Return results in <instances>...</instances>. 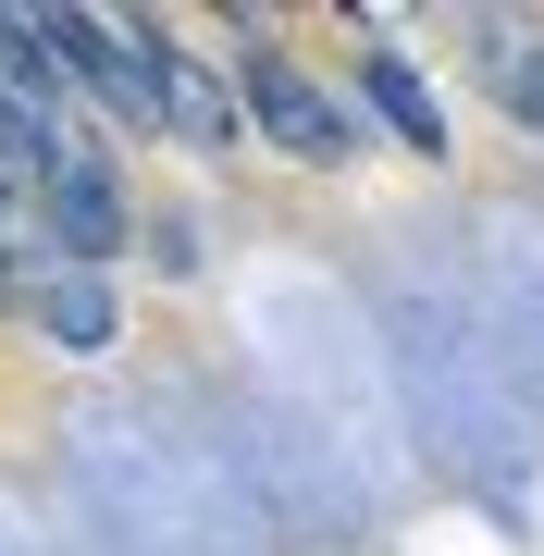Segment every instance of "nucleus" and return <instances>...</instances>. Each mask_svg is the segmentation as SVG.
<instances>
[{
    "label": "nucleus",
    "mask_w": 544,
    "mask_h": 556,
    "mask_svg": "<svg viewBox=\"0 0 544 556\" xmlns=\"http://www.w3.org/2000/svg\"><path fill=\"white\" fill-rule=\"evenodd\" d=\"M0 124H13L25 149H50V124H62V50H50V25H25V13H0Z\"/></svg>",
    "instance_id": "obj_1"
},
{
    "label": "nucleus",
    "mask_w": 544,
    "mask_h": 556,
    "mask_svg": "<svg viewBox=\"0 0 544 556\" xmlns=\"http://www.w3.org/2000/svg\"><path fill=\"white\" fill-rule=\"evenodd\" d=\"M248 87H261V124H273L284 149H309V161H334V149H346V124H334V100H309V75H284V62H261Z\"/></svg>",
    "instance_id": "obj_2"
},
{
    "label": "nucleus",
    "mask_w": 544,
    "mask_h": 556,
    "mask_svg": "<svg viewBox=\"0 0 544 556\" xmlns=\"http://www.w3.org/2000/svg\"><path fill=\"white\" fill-rule=\"evenodd\" d=\"M50 223H62L75 248H112V236H124V211H112V174H100V161H50Z\"/></svg>",
    "instance_id": "obj_3"
},
{
    "label": "nucleus",
    "mask_w": 544,
    "mask_h": 556,
    "mask_svg": "<svg viewBox=\"0 0 544 556\" xmlns=\"http://www.w3.org/2000/svg\"><path fill=\"white\" fill-rule=\"evenodd\" d=\"M371 87H383V124H396V137H445V124H433V100H421V75H408V62H371Z\"/></svg>",
    "instance_id": "obj_4"
},
{
    "label": "nucleus",
    "mask_w": 544,
    "mask_h": 556,
    "mask_svg": "<svg viewBox=\"0 0 544 556\" xmlns=\"http://www.w3.org/2000/svg\"><path fill=\"white\" fill-rule=\"evenodd\" d=\"M0 223H13V199H0Z\"/></svg>",
    "instance_id": "obj_5"
}]
</instances>
